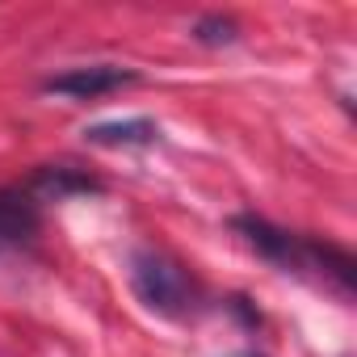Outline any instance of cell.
Segmentation results:
<instances>
[{
	"label": "cell",
	"mask_w": 357,
	"mask_h": 357,
	"mask_svg": "<svg viewBox=\"0 0 357 357\" xmlns=\"http://www.w3.org/2000/svg\"><path fill=\"white\" fill-rule=\"evenodd\" d=\"M231 227H236V231L244 236V244H248L252 252H261L265 261L282 265L286 273H307V240H311V236L282 231V227H273V223L261 219V215H236Z\"/></svg>",
	"instance_id": "7a4b0ae2"
},
{
	"label": "cell",
	"mask_w": 357,
	"mask_h": 357,
	"mask_svg": "<svg viewBox=\"0 0 357 357\" xmlns=\"http://www.w3.org/2000/svg\"><path fill=\"white\" fill-rule=\"evenodd\" d=\"M26 194L43 206V202H68V198H80V194H101V181L72 164H43L34 176H30V185Z\"/></svg>",
	"instance_id": "5b68a950"
},
{
	"label": "cell",
	"mask_w": 357,
	"mask_h": 357,
	"mask_svg": "<svg viewBox=\"0 0 357 357\" xmlns=\"http://www.w3.org/2000/svg\"><path fill=\"white\" fill-rule=\"evenodd\" d=\"M43 227V206L26 190H0V248H30Z\"/></svg>",
	"instance_id": "277c9868"
},
{
	"label": "cell",
	"mask_w": 357,
	"mask_h": 357,
	"mask_svg": "<svg viewBox=\"0 0 357 357\" xmlns=\"http://www.w3.org/2000/svg\"><path fill=\"white\" fill-rule=\"evenodd\" d=\"M89 143L97 147H147L160 139V126L151 118H126V122H97L84 130Z\"/></svg>",
	"instance_id": "8992f818"
},
{
	"label": "cell",
	"mask_w": 357,
	"mask_h": 357,
	"mask_svg": "<svg viewBox=\"0 0 357 357\" xmlns=\"http://www.w3.org/2000/svg\"><path fill=\"white\" fill-rule=\"evenodd\" d=\"M236 34H240V26L231 17H219V13L198 17V26H194V38L202 47H227V43H236Z\"/></svg>",
	"instance_id": "52a82bcc"
},
{
	"label": "cell",
	"mask_w": 357,
	"mask_h": 357,
	"mask_svg": "<svg viewBox=\"0 0 357 357\" xmlns=\"http://www.w3.org/2000/svg\"><path fill=\"white\" fill-rule=\"evenodd\" d=\"M126 84H139L135 68H118V63H89V68H68L59 76L43 80V93L51 97H72V101H93L105 93H118Z\"/></svg>",
	"instance_id": "3957f363"
},
{
	"label": "cell",
	"mask_w": 357,
	"mask_h": 357,
	"mask_svg": "<svg viewBox=\"0 0 357 357\" xmlns=\"http://www.w3.org/2000/svg\"><path fill=\"white\" fill-rule=\"evenodd\" d=\"M130 290L139 294V303L147 311H155L164 319H185L202 303L194 273L164 248H135L130 252Z\"/></svg>",
	"instance_id": "6da1fadb"
},
{
	"label": "cell",
	"mask_w": 357,
	"mask_h": 357,
	"mask_svg": "<svg viewBox=\"0 0 357 357\" xmlns=\"http://www.w3.org/2000/svg\"><path fill=\"white\" fill-rule=\"evenodd\" d=\"M227 357H265V353H252V349H240V353H227Z\"/></svg>",
	"instance_id": "ba28073f"
}]
</instances>
